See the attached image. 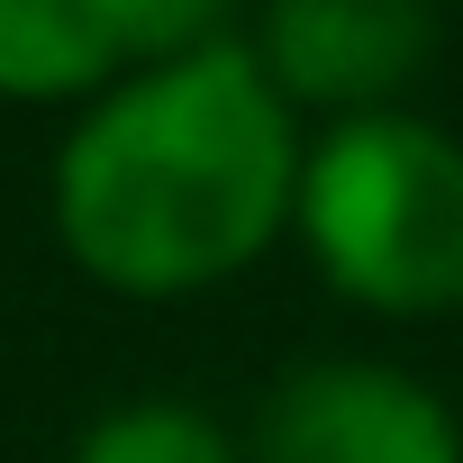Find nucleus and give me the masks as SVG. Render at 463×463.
<instances>
[{"label":"nucleus","instance_id":"nucleus-1","mask_svg":"<svg viewBox=\"0 0 463 463\" xmlns=\"http://www.w3.org/2000/svg\"><path fill=\"white\" fill-rule=\"evenodd\" d=\"M300 137L255 46H200L118 82L55 155L73 264L128 300H182L246 273L291 218Z\"/></svg>","mask_w":463,"mask_h":463},{"label":"nucleus","instance_id":"nucleus-2","mask_svg":"<svg viewBox=\"0 0 463 463\" xmlns=\"http://www.w3.org/2000/svg\"><path fill=\"white\" fill-rule=\"evenodd\" d=\"M291 218L318 273L382 309H463V146L418 109H354L300 155Z\"/></svg>","mask_w":463,"mask_h":463},{"label":"nucleus","instance_id":"nucleus-3","mask_svg":"<svg viewBox=\"0 0 463 463\" xmlns=\"http://www.w3.org/2000/svg\"><path fill=\"white\" fill-rule=\"evenodd\" d=\"M246 463H463V427L418 373L327 354L264 391Z\"/></svg>","mask_w":463,"mask_h":463},{"label":"nucleus","instance_id":"nucleus-4","mask_svg":"<svg viewBox=\"0 0 463 463\" xmlns=\"http://www.w3.org/2000/svg\"><path fill=\"white\" fill-rule=\"evenodd\" d=\"M436 0H264L255 64L273 73L282 100L309 109H391L400 82L427 73L436 55Z\"/></svg>","mask_w":463,"mask_h":463},{"label":"nucleus","instance_id":"nucleus-5","mask_svg":"<svg viewBox=\"0 0 463 463\" xmlns=\"http://www.w3.org/2000/svg\"><path fill=\"white\" fill-rule=\"evenodd\" d=\"M128 64L100 0H0V91L10 100H73Z\"/></svg>","mask_w":463,"mask_h":463},{"label":"nucleus","instance_id":"nucleus-6","mask_svg":"<svg viewBox=\"0 0 463 463\" xmlns=\"http://www.w3.org/2000/svg\"><path fill=\"white\" fill-rule=\"evenodd\" d=\"M64 463H246V445L191 400H118L82 427Z\"/></svg>","mask_w":463,"mask_h":463},{"label":"nucleus","instance_id":"nucleus-7","mask_svg":"<svg viewBox=\"0 0 463 463\" xmlns=\"http://www.w3.org/2000/svg\"><path fill=\"white\" fill-rule=\"evenodd\" d=\"M100 10H109V28H118L128 55L173 64V55L218 46V28H227V10H237V0H100Z\"/></svg>","mask_w":463,"mask_h":463}]
</instances>
